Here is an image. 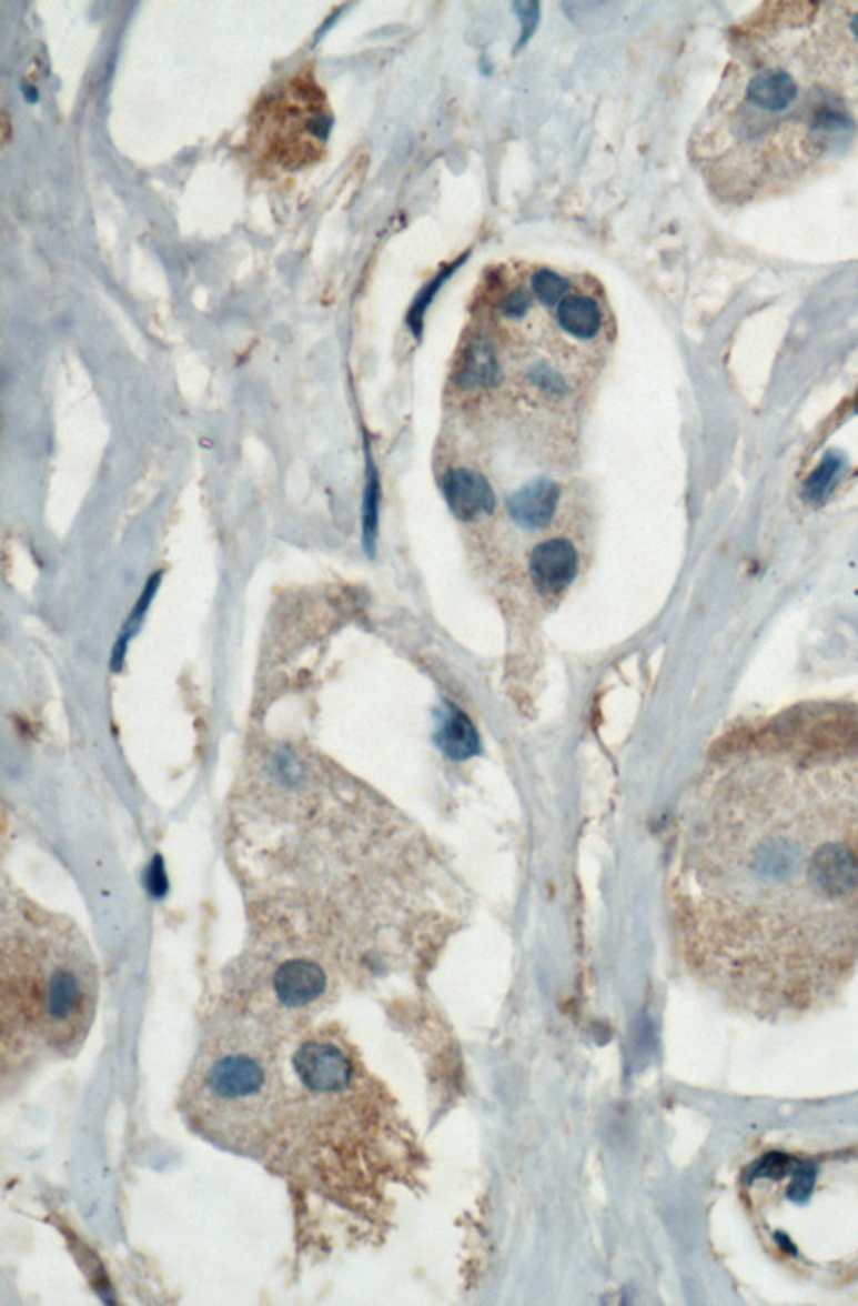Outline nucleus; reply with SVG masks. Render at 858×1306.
Returning <instances> with one entry per match:
<instances>
[{
  "mask_svg": "<svg viewBox=\"0 0 858 1306\" xmlns=\"http://www.w3.org/2000/svg\"><path fill=\"white\" fill-rule=\"evenodd\" d=\"M561 490L552 480L538 479L509 495V515L527 531H541L551 525L557 512Z\"/></svg>",
  "mask_w": 858,
  "mask_h": 1306,
  "instance_id": "obj_10",
  "label": "nucleus"
},
{
  "mask_svg": "<svg viewBox=\"0 0 858 1306\" xmlns=\"http://www.w3.org/2000/svg\"><path fill=\"white\" fill-rule=\"evenodd\" d=\"M327 975L309 960H289L274 975V995L285 1008L302 1009L321 1002L327 992Z\"/></svg>",
  "mask_w": 858,
  "mask_h": 1306,
  "instance_id": "obj_7",
  "label": "nucleus"
},
{
  "mask_svg": "<svg viewBox=\"0 0 858 1306\" xmlns=\"http://www.w3.org/2000/svg\"><path fill=\"white\" fill-rule=\"evenodd\" d=\"M262 157L282 168H301L321 154L332 118L311 72L295 74L268 94L253 118Z\"/></svg>",
  "mask_w": 858,
  "mask_h": 1306,
  "instance_id": "obj_5",
  "label": "nucleus"
},
{
  "mask_svg": "<svg viewBox=\"0 0 858 1306\" xmlns=\"http://www.w3.org/2000/svg\"><path fill=\"white\" fill-rule=\"evenodd\" d=\"M452 271H446L445 274L438 275V278H436L432 284L427 285V288L421 292L420 298H417V301L414 302L413 311H411L410 314V325L411 329L416 332V334H420L421 321H423V314L424 311H426L427 304L432 302L433 295H435V292L438 291L440 285L443 284V281H445V279L452 274Z\"/></svg>",
  "mask_w": 858,
  "mask_h": 1306,
  "instance_id": "obj_19",
  "label": "nucleus"
},
{
  "mask_svg": "<svg viewBox=\"0 0 858 1306\" xmlns=\"http://www.w3.org/2000/svg\"><path fill=\"white\" fill-rule=\"evenodd\" d=\"M850 29H851V34H854L855 41L858 42V16H855V18L851 19Z\"/></svg>",
  "mask_w": 858,
  "mask_h": 1306,
  "instance_id": "obj_21",
  "label": "nucleus"
},
{
  "mask_svg": "<svg viewBox=\"0 0 858 1306\" xmlns=\"http://www.w3.org/2000/svg\"><path fill=\"white\" fill-rule=\"evenodd\" d=\"M532 292L544 305H555L568 294V284L564 278L548 269H541L531 279Z\"/></svg>",
  "mask_w": 858,
  "mask_h": 1306,
  "instance_id": "obj_16",
  "label": "nucleus"
},
{
  "mask_svg": "<svg viewBox=\"0 0 858 1306\" xmlns=\"http://www.w3.org/2000/svg\"><path fill=\"white\" fill-rule=\"evenodd\" d=\"M438 742L443 752L455 760L468 759V756L475 755L478 750V736H476L468 719L460 712H453L446 719L445 725L440 732Z\"/></svg>",
  "mask_w": 858,
  "mask_h": 1306,
  "instance_id": "obj_14",
  "label": "nucleus"
},
{
  "mask_svg": "<svg viewBox=\"0 0 858 1306\" xmlns=\"http://www.w3.org/2000/svg\"><path fill=\"white\" fill-rule=\"evenodd\" d=\"M377 513H380V482H377L376 472L370 469L363 505L364 547L370 555L374 554V547H376L377 519H380Z\"/></svg>",
  "mask_w": 858,
  "mask_h": 1306,
  "instance_id": "obj_15",
  "label": "nucleus"
},
{
  "mask_svg": "<svg viewBox=\"0 0 858 1306\" xmlns=\"http://www.w3.org/2000/svg\"><path fill=\"white\" fill-rule=\"evenodd\" d=\"M292 1068L299 1084L314 1094L347 1091L356 1077L350 1052L329 1036L302 1039L292 1055Z\"/></svg>",
  "mask_w": 858,
  "mask_h": 1306,
  "instance_id": "obj_6",
  "label": "nucleus"
},
{
  "mask_svg": "<svg viewBox=\"0 0 858 1306\" xmlns=\"http://www.w3.org/2000/svg\"><path fill=\"white\" fill-rule=\"evenodd\" d=\"M498 380L499 364L495 348L488 339L478 335L463 351L458 383L463 388H486L493 386Z\"/></svg>",
  "mask_w": 858,
  "mask_h": 1306,
  "instance_id": "obj_12",
  "label": "nucleus"
},
{
  "mask_svg": "<svg viewBox=\"0 0 858 1306\" xmlns=\"http://www.w3.org/2000/svg\"><path fill=\"white\" fill-rule=\"evenodd\" d=\"M515 9H517V14L521 16L522 26H524L522 39L517 46V49H521L532 38V34H534L535 28L538 24V18H541V11H538L537 2H517Z\"/></svg>",
  "mask_w": 858,
  "mask_h": 1306,
  "instance_id": "obj_20",
  "label": "nucleus"
},
{
  "mask_svg": "<svg viewBox=\"0 0 858 1306\" xmlns=\"http://www.w3.org/2000/svg\"><path fill=\"white\" fill-rule=\"evenodd\" d=\"M845 470H847L845 453L840 450H828L815 466L814 472L805 480L804 492H801L805 502L815 506L824 505L828 496L834 493L835 486L840 483Z\"/></svg>",
  "mask_w": 858,
  "mask_h": 1306,
  "instance_id": "obj_13",
  "label": "nucleus"
},
{
  "mask_svg": "<svg viewBox=\"0 0 858 1306\" xmlns=\"http://www.w3.org/2000/svg\"><path fill=\"white\" fill-rule=\"evenodd\" d=\"M282 1071L277 1043L261 1023L243 1016L216 1019L183 1084V1112L223 1149L259 1151L282 1111Z\"/></svg>",
  "mask_w": 858,
  "mask_h": 1306,
  "instance_id": "obj_4",
  "label": "nucleus"
},
{
  "mask_svg": "<svg viewBox=\"0 0 858 1306\" xmlns=\"http://www.w3.org/2000/svg\"><path fill=\"white\" fill-rule=\"evenodd\" d=\"M558 328L578 341H590L597 338L603 329V312L597 301L590 295L571 294L568 292L557 304L555 312Z\"/></svg>",
  "mask_w": 858,
  "mask_h": 1306,
  "instance_id": "obj_11",
  "label": "nucleus"
},
{
  "mask_svg": "<svg viewBox=\"0 0 858 1306\" xmlns=\"http://www.w3.org/2000/svg\"><path fill=\"white\" fill-rule=\"evenodd\" d=\"M531 381L545 393L561 394L567 390L564 378L547 364H538L531 371Z\"/></svg>",
  "mask_w": 858,
  "mask_h": 1306,
  "instance_id": "obj_18",
  "label": "nucleus"
},
{
  "mask_svg": "<svg viewBox=\"0 0 858 1306\" xmlns=\"http://www.w3.org/2000/svg\"><path fill=\"white\" fill-rule=\"evenodd\" d=\"M684 944L736 1015H824L858 975V702L736 726L686 815Z\"/></svg>",
  "mask_w": 858,
  "mask_h": 1306,
  "instance_id": "obj_1",
  "label": "nucleus"
},
{
  "mask_svg": "<svg viewBox=\"0 0 858 1306\" xmlns=\"http://www.w3.org/2000/svg\"><path fill=\"white\" fill-rule=\"evenodd\" d=\"M98 995L97 960L78 926L26 897H6L0 936L4 1061L78 1054L97 1016Z\"/></svg>",
  "mask_w": 858,
  "mask_h": 1306,
  "instance_id": "obj_3",
  "label": "nucleus"
},
{
  "mask_svg": "<svg viewBox=\"0 0 858 1306\" xmlns=\"http://www.w3.org/2000/svg\"><path fill=\"white\" fill-rule=\"evenodd\" d=\"M578 571V554L565 539H551L532 551L531 575L542 594H557L572 584Z\"/></svg>",
  "mask_w": 858,
  "mask_h": 1306,
  "instance_id": "obj_8",
  "label": "nucleus"
},
{
  "mask_svg": "<svg viewBox=\"0 0 858 1306\" xmlns=\"http://www.w3.org/2000/svg\"><path fill=\"white\" fill-rule=\"evenodd\" d=\"M443 490L450 510L463 522H473L495 510L496 496L492 485L473 470H450L443 480Z\"/></svg>",
  "mask_w": 858,
  "mask_h": 1306,
  "instance_id": "obj_9",
  "label": "nucleus"
},
{
  "mask_svg": "<svg viewBox=\"0 0 858 1306\" xmlns=\"http://www.w3.org/2000/svg\"><path fill=\"white\" fill-rule=\"evenodd\" d=\"M531 308L532 295L524 288L512 289V291L506 292L499 299V312H502L503 318L509 319V321L524 319L528 314V311H531Z\"/></svg>",
  "mask_w": 858,
  "mask_h": 1306,
  "instance_id": "obj_17",
  "label": "nucleus"
},
{
  "mask_svg": "<svg viewBox=\"0 0 858 1306\" xmlns=\"http://www.w3.org/2000/svg\"><path fill=\"white\" fill-rule=\"evenodd\" d=\"M736 1194L778 1268L831 1292L858 1285V1141L755 1147Z\"/></svg>",
  "mask_w": 858,
  "mask_h": 1306,
  "instance_id": "obj_2",
  "label": "nucleus"
}]
</instances>
